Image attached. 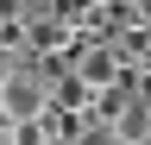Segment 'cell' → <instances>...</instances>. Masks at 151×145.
<instances>
[{
    "mask_svg": "<svg viewBox=\"0 0 151 145\" xmlns=\"http://www.w3.org/2000/svg\"><path fill=\"white\" fill-rule=\"evenodd\" d=\"M0 126H6V114H0Z\"/></svg>",
    "mask_w": 151,
    "mask_h": 145,
    "instance_id": "cell-2",
    "label": "cell"
},
{
    "mask_svg": "<svg viewBox=\"0 0 151 145\" xmlns=\"http://www.w3.org/2000/svg\"><path fill=\"white\" fill-rule=\"evenodd\" d=\"M50 82H57V76H50L38 57H19L6 76H0V114H6V126H13V120H38V114H44Z\"/></svg>",
    "mask_w": 151,
    "mask_h": 145,
    "instance_id": "cell-1",
    "label": "cell"
}]
</instances>
